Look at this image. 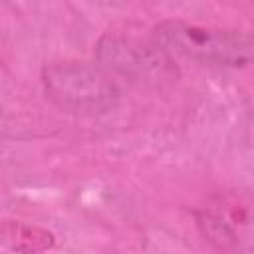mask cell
Instances as JSON below:
<instances>
[{
    "label": "cell",
    "mask_w": 254,
    "mask_h": 254,
    "mask_svg": "<svg viewBox=\"0 0 254 254\" xmlns=\"http://www.w3.org/2000/svg\"><path fill=\"white\" fill-rule=\"evenodd\" d=\"M42 83L50 101L75 115L107 113L121 97L113 75L105 67L87 62H50L42 69Z\"/></svg>",
    "instance_id": "obj_2"
},
{
    "label": "cell",
    "mask_w": 254,
    "mask_h": 254,
    "mask_svg": "<svg viewBox=\"0 0 254 254\" xmlns=\"http://www.w3.org/2000/svg\"><path fill=\"white\" fill-rule=\"evenodd\" d=\"M2 238H16L10 250H20V240H24V250H42L52 246L54 242V236L50 232L20 222H6L2 228Z\"/></svg>",
    "instance_id": "obj_5"
},
{
    "label": "cell",
    "mask_w": 254,
    "mask_h": 254,
    "mask_svg": "<svg viewBox=\"0 0 254 254\" xmlns=\"http://www.w3.org/2000/svg\"><path fill=\"white\" fill-rule=\"evenodd\" d=\"M204 238L224 250L254 248V204L242 198H222L196 212Z\"/></svg>",
    "instance_id": "obj_4"
},
{
    "label": "cell",
    "mask_w": 254,
    "mask_h": 254,
    "mask_svg": "<svg viewBox=\"0 0 254 254\" xmlns=\"http://www.w3.org/2000/svg\"><path fill=\"white\" fill-rule=\"evenodd\" d=\"M101 67L131 83L163 85L179 77L173 54L151 34L149 40L121 34H107L95 46Z\"/></svg>",
    "instance_id": "obj_3"
},
{
    "label": "cell",
    "mask_w": 254,
    "mask_h": 254,
    "mask_svg": "<svg viewBox=\"0 0 254 254\" xmlns=\"http://www.w3.org/2000/svg\"><path fill=\"white\" fill-rule=\"evenodd\" d=\"M151 34L173 56H183L204 65L244 67L254 64V34L246 30L163 20Z\"/></svg>",
    "instance_id": "obj_1"
}]
</instances>
